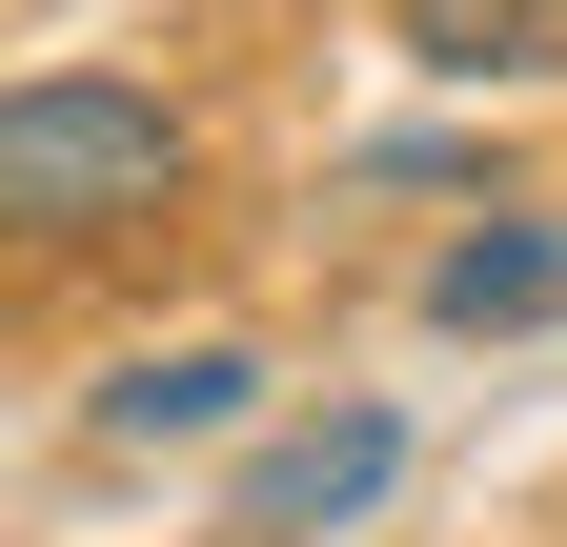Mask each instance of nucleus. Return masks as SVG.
Returning a JSON list of instances; mask_svg holds the SVG:
<instances>
[{
    "mask_svg": "<svg viewBox=\"0 0 567 547\" xmlns=\"http://www.w3.org/2000/svg\"><path fill=\"white\" fill-rule=\"evenodd\" d=\"M203 203V122L163 82H102V61H41L0 102V224L41 264H102V244H163Z\"/></svg>",
    "mask_w": 567,
    "mask_h": 547,
    "instance_id": "1",
    "label": "nucleus"
},
{
    "mask_svg": "<svg viewBox=\"0 0 567 547\" xmlns=\"http://www.w3.org/2000/svg\"><path fill=\"white\" fill-rule=\"evenodd\" d=\"M425 82H567V0H405Z\"/></svg>",
    "mask_w": 567,
    "mask_h": 547,
    "instance_id": "5",
    "label": "nucleus"
},
{
    "mask_svg": "<svg viewBox=\"0 0 567 547\" xmlns=\"http://www.w3.org/2000/svg\"><path fill=\"white\" fill-rule=\"evenodd\" d=\"M405 487V405H324V426H264L244 487H224V547H324Z\"/></svg>",
    "mask_w": 567,
    "mask_h": 547,
    "instance_id": "2",
    "label": "nucleus"
},
{
    "mask_svg": "<svg viewBox=\"0 0 567 547\" xmlns=\"http://www.w3.org/2000/svg\"><path fill=\"white\" fill-rule=\"evenodd\" d=\"M425 324H446V345H527V324H567V224H466L446 264H425Z\"/></svg>",
    "mask_w": 567,
    "mask_h": 547,
    "instance_id": "3",
    "label": "nucleus"
},
{
    "mask_svg": "<svg viewBox=\"0 0 567 547\" xmlns=\"http://www.w3.org/2000/svg\"><path fill=\"white\" fill-rule=\"evenodd\" d=\"M244 405H264V345H142V365H102L82 426L102 446H224Z\"/></svg>",
    "mask_w": 567,
    "mask_h": 547,
    "instance_id": "4",
    "label": "nucleus"
}]
</instances>
